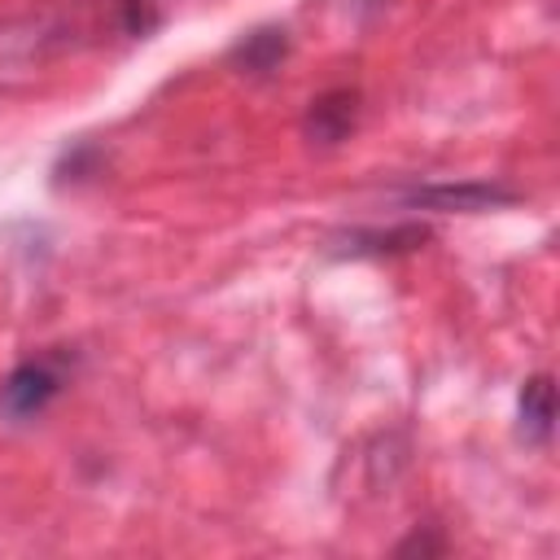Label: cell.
<instances>
[{
  "label": "cell",
  "instance_id": "1",
  "mask_svg": "<svg viewBox=\"0 0 560 560\" xmlns=\"http://www.w3.org/2000/svg\"><path fill=\"white\" fill-rule=\"evenodd\" d=\"M66 385V363L61 359H26L0 381V420L26 424L48 411V402Z\"/></svg>",
  "mask_w": 560,
  "mask_h": 560
},
{
  "label": "cell",
  "instance_id": "2",
  "mask_svg": "<svg viewBox=\"0 0 560 560\" xmlns=\"http://www.w3.org/2000/svg\"><path fill=\"white\" fill-rule=\"evenodd\" d=\"M411 206H424V210H442V214H477V210H494V206H508L516 201L512 188H499V184H429V188H416L407 197Z\"/></svg>",
  "mask_w": 560,
  "mask_h": 560
},
{
  "label": "cell",
  "instance_id": "3",
  "mask_svg": "<svg viewBox=\"0 0 560 560\" xmlns=\"http://www.w3.org/2000/svg\"><path fill=\"white\" fill-rule=\"evenodd\" d=\"M354 118H359V96L350 88H337V92H324L319 101H311L302 131L315 144H337L354 131Z\"/></svg>",
  "mask_w": 560,
  "mask_h": 560
},
{
  "label": "cell",
  "instance_id": "4",
  "mask_svg": "<svg viewBox=\"0 0 560 560\" xmlns=\"http://www.w3.org/2000/svg\"><path fill=\"white\" fill-rule=\"evenodd\" d=\"M516 429L525 442L534 446H547L551 442V429H556V389H551V376H529L521 385V398H516Z\"/></svg>",
  "mask_w": 560,
  "mask_h": 560
},
{
  "label": "cell",
  "instance_id": "5",
  "mask_svg": "<svg viewBox=\"0 0 560 560\" xmlns=\"http://www.w3.org/2000/svg\"><path fill=\"white\" fill-rule=\"evenodd\" d=\"M284 52H289V39H284V31H276V26H262V31H254V35H245L241 44H236V61L249 70V74H267V70H276L280 61H284Z\"/></svg>",
  "mask_w": 560,
  "mask_h": 560
}]
</instances>
